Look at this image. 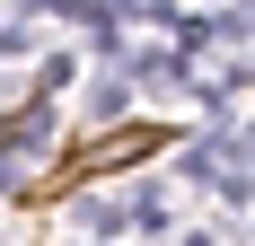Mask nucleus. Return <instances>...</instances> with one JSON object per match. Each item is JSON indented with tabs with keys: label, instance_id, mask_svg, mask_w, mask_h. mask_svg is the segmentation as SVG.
<instances>
[{
	"label": "nucleus",
	"instance_id": "nucleus-1",
	"mask_svg": "<svg viewBox=\"0 0 255 246\" xmlns=\"http://www.w3.org/2000/svg\"><path fill=\"white\" fill-rule=\"evenodd\" d=\"M141 149H158V132L124 123L115 141H97V149H71V167H62V176H106V167H124V158H141Z\"/></svg>",
	"mask_w": 255,
	"mask_h": 246
}]
</instances>
